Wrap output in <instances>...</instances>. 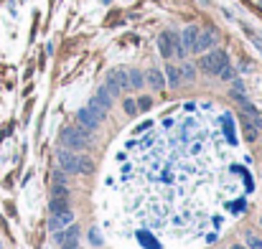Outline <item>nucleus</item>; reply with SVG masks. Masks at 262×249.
Masks as SVG:
<instances>
[{
  "label": "nucleus",
  "instance_id": "2",
  "mask_svg": "<svg viewBox=\"0 0 262 249\" xmlns=\"http://www.w3.org/2000/svg\"><path fill=\"white\" fill-rule=\"evenodd\" d=\"M227 64H229L227 51L216 49V51H206V54L201 56L199 69H201L204 74H209V76H216V74H219V69H221V66H227Z\"/></svg>",
  "mask_w": 262,
  "mask_h": 249
},
{
  "label": "nucleus",
  "instance_id": "14",
  "mask_svg": "<svg viewBox=\"0 0 262 249\" xmlns=\"http://www.w3.org/2000/svg\"><path fill=\"white\" fill-rule=\"evenodd\" d=\"M49 209H51V214H61V211L69 209V201H66V198H56V196H51Z\"/></svg>",
  "mask_w": 262,
  "mask_h": 249
},
{
  "label": "nucleus",
  "instance_id": "18",
  "mask_svg": "<svg viewBox=\"0 0 262 249\" xmlns=\"http://www.w3.org/2000/svg\"><path fill=\"white\" fill-rule=\"evenodd\" d=\"M51 196H56V198H66V201H69V188H66V183H54Z\"/></svg>",
  "mask_w": 262,
  "mask_h": 249
},
{
  "label": "nucleus",
  "instance_id": "6",
  "mask_svg": "<svg viewBox=\"0 0 262 249\" xmlns=\"http://www.w3.org/2000/svg\"><path fill=\"white\" fill-rule=\"evenodd\" d=\"M77 122L82 125V128H87L89 133H94V130L99 128V119L92 114V109H89V107H82V109L77 112Z\"/></svg>",
  "mask_w": 262,
  "mask_h": 249
},
{
  "label": "nucleus",
  "instance_id": "15",
  "mask_svg": "<svg viewBox=\"0 0 262 249\" xmlns=\"http://www.w3.org/2000/svg\"><path fill=\"white\" fill-rule=\"evenodd\" d=\"M171 41H173V54H176L178 59H183V56H186V46L181 44V33L171 31Z\"/></svg>",
  "mask_w": 262,
  "mask_h": 249
},
{
  "label": "nucleus",
  "instance_id": "5",
  "mask_svg": "<svg viewBox=\"0 0 262 249\" xmlns=\"http://www.w3.org/2000/svg\"><path fill=\"white\" fill-rule=\"evenodd\" d=\"M214 41H216L214 31H204V33H199V38H196V44H194L191 54H204V51H209V49L214 46Z\"/></svg>",
  "mask_w": 262,
  "mask_h": 249
},
{
  "label": "nucleus",
  "instance_id": "21",
  "mask_svg": "<svg viewBox=\"0 0 262 249\" xmlns=\"http://www.w3.org/2000/svg\"><path fill=\"white\" fill-rule=\"evenodd\" d=\"M216 76H219L221 81H232V79H234V69L227 64V66H221V69H219V74H216Z\"/></svg>",
  "mask_w": 262,
  "mask_h": 249
},
{
  "label": "nucleus",
  "instance_id": "26",
  "mask_svg": "<svg viewBox=\"0 0 262 249\" xmlns=\"http://www.w3.org/2000/svg\"><path fill=\"white\" fill-rule=\"evenodd\" d=\"M51 178H54V183H66V176H64V171H54V173H51Z\"/></svg>",
  "mask_w": 262,
  "mask_h": 249
},
{
  "label": "nucleus",
  "instance_id": "12",
  "mask_svg": "<svg viewBox=\"0 0 262 249\" xmlns=\"http://www.w3.org/2000/svg\"><path fill=\"white\" fill-rule=\"evenodd\" d=\"M166 76H168V79H166V84H168V87H173V89H176V87L181 84V69H176L173 64H168V66H166Z\"/></svg>",
  "mask_w": 262,
  "mask_h": 249
},
{
  "label": "nucleus",
  "instance_id": "1",
  "mask_svg": "<svg viewBox=\"0 0 262 249\" xmlns=\"http://www.w3.org/2000/svg\"><path fill=\"white\" fill-rule=\"evenodd\" d=\"M133 138L120 193L135 224L168 239L199 234L214 206L239 193L229 176L232 145L211 114H171Z\"/></svg>",
  "mask_w": 262,
  "mask_h": 249
},
{
  "label": "nucleus",
  "instance_id": "9",
  "mask_svg": "<svg viewBox=\"0 0 262 249\" xmlns=\"http://www.w3.org/2000/svg\"><path fill=\"white\" fill-rule=\"evenodd\" d=\"M92 104H97L99 109L109 112V109H112V97H109V92H107L104 87H99V89H97V94L92 97Z\"/></svg>",
  "mask_w": 262,
  "mask_h": 249
},
{
  "label": "nucleus",
  "instance_id": "19",
  "mask_svg": "<svg viewBox=\"0 0 262 249\" xmlns=\"http://www.w3.org/2000/svg\"><path fill=\"white\" fill-rule=\"evenodd\" d=\"M89 244H92V246H102V244H104L102 231H99V229H94V226L89 229Z\"/></svg>",
  "mask_w": 262,
  "mask_h": 249
},
{
  "label": "nucleus",
  "instance_id": "7",
  "mask_svg": "<svg viewBox=\"0 0 262 249\" xmlns=\"http://www.w3.org/2000/svg\"><path fill=\"white\" fill-rule=\"evenodd\" d=\"M199 33H201V31H199L196 26H186V28H183V33H181V44L186 46V51H191V49H194Z\"/></svg>",
  "mask_w": 262,
  "mask_h": 249
},
{
  "label": "nucleus",
  "instance_id": "4",
  "mask_svg": "<svg viewBox=\"0 0 262 249\" xmlns=\"http://www.w3.org/2000/svg\"><path fill=\"white\" fill-rule=\"evenodd\" d=\"M61 143H64V148L66 150H84L89 143L74 130V128H64V133H61Z\"/></svg>",
  "mask_w": 262,
  "mask_h": 249
},
{
  "label": "nucleus",
  "instance_id": "24",
  "mask_svg": "<svg viewBox=\"0 0 262 249\" xmlns=\"http://www.w3.org/2000/svg\"><path fill=\"white\" fill-rule=\"evenodd\" d=\"M151 104H153V99H151V97H140L138 109H151Z\"/></svg>",
  "mask_w": 262,
  "mask_h": 249
},
{
  "label": "nucleus",
  "instance_id": "25",
  "mask_svg": "<svg viewBox=\"0 0 262 249\" xmlns=\"http://www.w3.org/2000/svg\"><path fill=\"white\" fill-rule=\"evenodd\" d=\"M122 107H125V112H127V114H135V112H138V104H135L133 99H125V104H122Z\"/></svg>",
  "mask_w": 262,
  "mask_h": 249
},
{
  "label": "nucleus",
  "instance_id": "13",
  "mask_svg": "<svg viewBox=\"0 0 262 249\" xmlns=\"http://www.w3.org/2000/svg\"><path fill=\"white\" fill-rule=\"evenodd\" d=\"M127 76H130V89H140V87L145 84V74H143V71H138V69L127 71Z\"/></svg>",
  "mask_w": 262,
  "mask_h": 249
},
{
  "label": "nucleus",
  "instance_id": "27",
  "mask_svg": "<svg viewBox=\"0 0 262 249\" xmlns=\"http://www.w3.org/2000/svg\"><path fill=\"white\" fill-rule=\"evenodd\" d=\"M252 125L257 128V133H262V114H254V117H252Z\"/></svg>",
  "mask_w": 262,
  "mask_h": 249
},
{
  "label": "nucleus",
  "instance_id": "20",
  "mask_svg": "<svg viewBox=\"0 0 262 249\" xmlns=\"http://www.w3.org/2000/svg\"><path fill=\"white\" fill-rule=\"evenodd\" d=\"M244 239H247V244H244L247 249H262V236H257V234H247Z\"/></svg>",
  "mask_w": 262,
  "mask_h": 249
},
{
  "label": "nucleus",
  "instance_id": "11",
  "mask_svg": "<svg viewBox=\"0 0 262 249\" xmlns=\"http://www.w3.org/2000/svg\"><path fill=\"white\" fill-rule=\"evenodd\" d=\"M112 79L117 81V87L120 92H130V76H127V69H115V71H109Z\"/></svg>",
  "mask_w": 262,
  "mask_h": 249
},
{
  "label": "nucleus",
  "instance_id": "17",
  "mask_svg": "<svg viewBox=\"0 0 262 249\" xmlns=\"http://www.w3.org/2000/svg\"><path fill=\"white\" fill-rule=\"evenodd\" d=\"M102 87H104V89L109 92V97H120V94H122V92H120V87H117V81H115V79H112V74L107 76V81H104V84H102Z\"/></svg>",
  "mask_w": 262,
  "mask_h": 249
},
{
  "label": "nucleus",
  "instance_id": "22",
  "mask_svg": "<svg viewBox=\"0 0 262 249\" xmlns=\"http://www.w3.org/2000/svg\"><path fill=\"white\" fill-rule=\"evenodd\" d=\"M181 79H186V81L196 79V69H194L191 64H183V69H181Z\"/></svg>",
  "mask_w": 262,
  "mask_h": 249
},
{
  "label": "nucleus",
  "instance_id": "23",
  "mask_svg": "<svg viewBox=\"0 0 262 249\" xmlns=\"http://www.w3.org/2000/svg\"><path fill=\"white\" fill-rule=\"evenodd\" d=\"M79 173H92V160H89V158H82V165H79Z\"/></svg>",
  "mask_w": 262,
  "mask_h": 249
},
{
  "label": "nucleus",
  "instance_id": "28",
  "mask_svg": "<svg viewBox=\"0 0 262 249\" xmlns=\"http://www.w3.org/2000/svg\"><path fill=\"white\" fill-rule=\"evenodd\" d=\"M232 249H247V246H244V244H234Z\"/></svg>",
  "mask_w": 262,
  "mask_h": 249
},
{
  "label": "nucleus",
  "instance_id": "8",
  "mask_svg": "<svg viewBox=\"0 0 262 249\" xmlns=\"http://www.w3.org/2000/svg\"><path fill=\"white\" fill-rule=\"evenodd\" d=\"M158 51L163 59H171L173 56V41H171V31H163L158 36Z\"/></svg>",
  "mask_w": 262,
  "mask_h": 249
},
{
  "label": "nucleus",
  "instance_id": "16",
  "mask_svg": "<svg viewBox=\"0 0 262 249\" xmlns=\"http://www.w3.org/2000/svg\"><path fill=\"white\" fill-rule=\"evenodd\" d=\"M242 128H244V138L247 140H257V128L247 119V114H242Z\"/></svg>",
  "mask_w": 262,
  "mask_h": 249
},
{
  "label": "nucleus",
  "instance_id": "3",
  "mask_svg": "<svg viewBox=\"0 0 262 249\" xmlns=\"http://www.w3.org/2000/svg\"><path fill=\"white\" fill-rule=\"evenodd\" d=\"M56 158H59V168H61L64 173H71V176H77V173H79L82 155H77L74 150H66V148H61V150L56 153Z\"/></svg>",
  "mask_w": 262,
  "mask_h": 249
},
{
  "label": "nucleus",
  "instance_id": "10",
  "mask_svg": "<svg viewBox=\"0 0 262 249\" xmlns=\"http://www.w3.org/2000/svg\"><path fill=\"white\" fill-rule=\"evenodd\" d=\"M145 81H148L151 87H156V89H163V87H166V76H163L161 69H151V71L145 74Z\"/></svg>",
  "mask_w": 262,
  "mask_h": 249
}]
</instances>
